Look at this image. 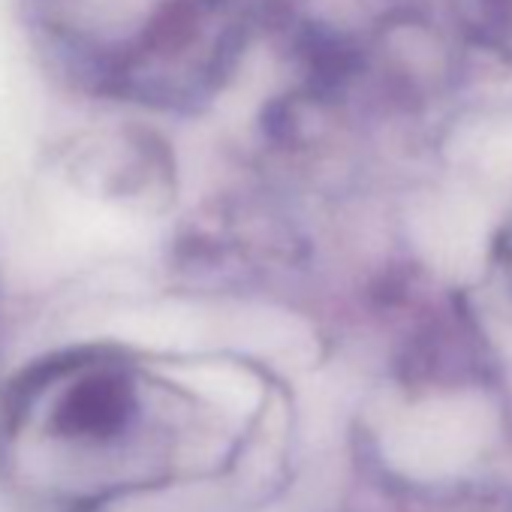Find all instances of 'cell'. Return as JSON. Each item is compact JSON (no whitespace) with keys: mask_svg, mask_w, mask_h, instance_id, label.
<instances>
[{"mask_svg":"<svg viewBox=\"0 0 512 512\" xmlns=\"http://www.w3.org/2000/svg\"><path fill=\"white\" fill-rule=\"evenodd\" d=\"M133 413V392L124 377L100 374L82 380L61 404L55 422L67 434L112 437Z\"/></svg>","mask_w":512,"mask_h":512,"instance_id":"obj_1","label":"cell"}]
</instances>
